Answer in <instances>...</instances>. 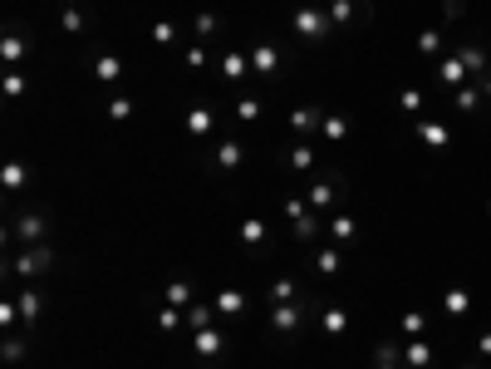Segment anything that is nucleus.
I'll list each match as a JSON object with an SVG mask.
<instances>
[{"label": "nucleus", "mask_w": 491, "mask_h": 369, "mask_svg": "<svg viewBox=\"0 0 491 369\" xmlns=\"http://www.w3.org/2000/svg\"><path fill=\"white\" fill-rule=\"evenodd\" d=\"M305 295L300 300H285V305H270V330H276V340H295L305 330Z\"/></svg>", "instance_id": "1"}, {"label": "nucleus", "mask_w": 491, "mask_h": 369, "mask_svg": "<svg viewBox=\"0 0 491 369\" xmlns=\"http://www.w3.org/2000/svg\"><path fill=\"white\" fill-rule=\"evenodd\" d=\"M54 266V251L49 246H20L15 256H10V276H20V281H35V276H44Z\"/></svg>", "instance_id": "2"}, {"label": "nucleus", "mask_w": 491, "mask_h": 369, "mask_svg": "<svg viewBox=\"0 0 491 369\" xmlns=\"http://www.w3.org/2000/svg\"><path fill=\"white\" fill-rule=\"evenodd\" d=\"M285 217H290V237H295L300 246H310V241L319 237V217H314V207H310V202L285 197Z\"/></svg>", "instance_id": "3"}, {"label": "nucleus", "mask_w": 491, "mask_h": 369, "mask_svg": "<svg viewBox=\"0 0 491 369\" xmlns=\"http://www.w3.org/2000/svg\"><path fill=\"white\" fill-rule=\"evenodd\" d=\"M25 55H30V30H25V25H6V40H0V65L15 69V65H25Z\"/></svg>", "instance_id": "4"}, {"label": "nucleus", "mask_w": 491, "mask_h": 369, "mask_svg": "<svg viewBox=\"0 0 491 369\" xmlns=\"http://www.w3.org/2000/svg\"><path fill=\"white\" fill-rule=\"evenodd\" d=\"M44 212H20L15 217V227H10V241L15 246H44Z\"/></svg>", "instance_id": "5"}, {"label": "nucleus", "mask_w": 491, "mask_h": 369, "mask_svg": "<svg viewBox=\"0 0 491 369\" xmlns=\"http://www.w3.org/2000/svg\"><path fill=\"white\" fill-rule=\"evenodd\" d=\"M246 55H251V69H256L260 79H276V74H280V65H285V60H280V49L270 44V40H256Z\"/></svg>", "instance_id": "6"}, {"label": "nucleus", "mask_w": 491, "mask_h": 369, "mask_svg": "<svg viewBox=\"0 0 491 369\" xmlns=\"http://www.w3.org/2000/svg\"><path fill=\"white\" fill-rule=\"evenodd\" d=\"M241 163H246V143H241V138L211 143V168H216V173H236Z\"/></svg>", "instance_id": "7"}, {"label": "nucleus", "mask_w": 491, "mask_h": 369, "mask_svg": "<svg viewBox=\"0 0 491 369\" xmlns=\"http://www.w3.org/2000/svg\"><path fill=\"white\" fill-rule=\"evenodd\" d=\"M290 20H295V35L300 40H324V35H330V15L314 10V6H300Z\"/></svg>", "instance_id": "8"}, {"label": "nucleus", "mask_w": 491, "mask_h": 369, "mask_svg": "<svg viewBox=\"0 0 491 369\" xmlns=\"http://www.w3.org/2000/svg\"><path fill=\"white\" fill-rule=\"evenodd\" d=\"M339 192H344V182H339L334 173H324L319 182H310V192H305V202L314 207V212H324V207H334V202H339Z\"/></svg>", "instance_id": "9"}, {"label": "nucleus", "mask_w": 491, "mask_h": 369, "mask_svg": "<svg viewBox=\"0 0 491 369\" xmlns=\"http://www.w3.org/2000/svg\"><path fill=\"white\" fill-rule=\"evenodd\" d=\"M192 354H197V359H222V354H226V335L216 330V325L192 330Z\"/></svg>", "instance_id": "10"}, {"label": "nucleus", "mask_w": 491, "mask_h": 369, "mask_svg": "<svg viewBox=\"0 0 491 369\" xmlns=\"http://www.w3.org/2000/svg\"><path fill=\"white\" fill-rule=\"evenodd\" d=\"M0 187H6V192H25L30 187V163H25V157H10V163L0 168Z\"/></svg>", "instance_id": "11"}, {"label": "nucleus", "mask_w": 491, "mask_h": 369, "mask_svg": "<svg viewBox=\"0 0 491 369\" xmlns=\"http://www.w3.org/2000/svg\"><path fill=\"white\" fill-rule=\"evenodd\" d=\"M265 241H270V227H265L260 217H246V222H241V246L256 256V251H265Z\"/></svg>", "instance_id": "12"}, {"label": "nucleus", "mask_w": 491, "mask_h": 369, "mask_svg": "<svg viewBox=\"0 0 491 369\" xmlns=\"http://www.w3.org/2000/svg\"><path fill=\"white\" fill-rule=\"evenodd\" d=\"M216 128V109H206V103H192V109H187V133L192 138H206Z\"/></svg>", "instance_id": "13"}, {"label": "nucleus", "mask_w": 491, "mask_h": 369, "mask_svg": "<svg viewBox=\"0 0 491 369\" xmlns=\"http://www.w3.org/2000/svg\"><path fill=\"white\" fill-rule=\"evenodd\" d=\"M15 305H20V320H25V325H35L39 315H44V295H39V291H30V286L15 295Z\"/></svg>", "instance_id": "14"}, {"label": "nucleus", "mask_w": 491, "mask_h": 369, "mask_svg": "<svg viewBox=\"0 0 491 369\" xmlns=\"http://www.w3.org/2000/svg\"><path fill=\"white\" fill-rule=\"evenodd\" d=\"M93 79H98V84H118V79H123V60H118V55H98V60H93Z\"/></svg>", "instance_id": "15"}, {"label": "nucleus", "mask_w": 491, "mask_h": 369, "mask_svg": "<svg viewBox=\"0 0 491 369\" xmlns=\"http://www.w3.org/2000/svg\"><path fill=\"white\" fill-rule=\"evenodd\" d=\"M246 69H251V55H236V49H226V55H222V79H226V84L246 79Z\"/></svg>", "instance_id": "16"}, {"label": "nucleus", "mask_w": 491, "mask_h": 369, "mask_svg": "<svg viewBox=\"0 0 491 369\" xmlns=\"http://www.w3.org/2000/svg\"><path fill=\"white\" fill-rule=\"evenodd\" d=\"M330 237H334V246H344V241L359 237V222H354L349 212H339V217H330Z\"/></svg>", "instance_id": "17"}, {"label": "nucleus", "mask_w": 491, "mask_h": 369, "mask_svg": "<svg viewBox=\"0 0 491 369\" xmlns=\"http://www.w3.org/2000/svg\"><path fill=\"white\" fill-rule=\"evenodd\" d=\"M285 300H300V281H290V276L265 291V305H285Z\"/></svg>", "instance_id": "18"}, {"label": "nucleus", "mask_w": 491, "mask_h": 369, "mask_svg": "<svg viewBox=\"0 0 491 369\" xmlns=\"http://www.w3.org/2000/svg\"><path fill=\"white\" fill-rule=\"evenodd\" d=\"M211 305L222 310V315H241V310H246V291H236V286H231V291H216Z\"/></svg>", "instance_id": "19"}, {"label": "nucleus", "mask_w": 491, "mask_h": 369, "mask_svg": "<svg viewBox=\"0 0 491 369\" xmlns=\"http://www.w3.org/2000/svg\"><path fill=\"white\" fill-rule=\"evenodd\" d=\"M162 305H177V310H187L192 305V281H168V295H162Z\"/></svg>", "instance_id": "20"}, {"label": "nucleus", "mask_w": 491, "mask_h": 369, "mask_svg": "<svg viewBox=\"0 0 491 369\" xmlns=\"http://www.w3.org/2000/svg\"><path fill=\"white\" fill-rule=\"evenodd\" d=\"M216 305H187V330H206V325H216Z\"/></svg>", "instance_id": "21"}, {"label": "nucleus", "mask_w": 491, "mask_h": 369, "mask_svg": "<svg viewBox=\"0 0 491 369\" xmlns=\"http://www.w3.org/2000/svg\"><path fill=\"white\" fill-rule=\"evenodd\" d=\"M285 163H290L295 173H310V168H314V148H310V143H290V153H285Z\"/></svg>", "instance_id": "22"}, {"label": "nucleus", "mask_w": 491, "mask_h": 369, "mask_svg": "<svg viewBox=\"0 0 491 369\" xmlns=\"http://www.w3.org/2000/svg\"><path fill=\"white\" fill-rule=\"evenodd\" d=\"M349 330V310L344 305H324V335H344Z\"/></svg>", "instance_id": "23"}, {"label": "nucleus", "mask_w": 491, "mask_h": 369, "mask_svg": "<svg viewBox=\"0 0 491 369\" xmlns=\"http://www.w3.org/2000/svg\"><path fill=\"white\" fill-rule=\"evenodd\" d=\"M192 35H197V40H216V35H222V15H211V10H202V15L192 20Z\"/></svg>", "instance_id": "24"}, {"label": "nucleus", "mask_w": 491, "mask_h": 369, "mask_svg": "<svg viewBox=\"0 0 491 369\" xmlns=\"http://www.w3.org/2000/svg\"><path fill=\"white\" fill-rule=\"evenodd\" d=\"M84 25H89V15H84L79 6H64V10H60V30H64V35H84Z\"/></svg>", "instance_id": "25"}, {"label": "nucleus", "mask_w": 491, "mask_h": 369, "mask_svg": "<svg viewBox=\"0 0 491 369\" xmlns=\"http://www.w3.org/2000/svg\"><path fill=\"white\" fill-rule=\"evenodd\" d=\"M314 271H319V276H334V271H339V246H319V251H314Z\"/></svg>", "instance_id": "26"}, {"label": "nucleus", "mask_w": 491, "mask_h": 369, "mask_svg": "<svg viewBox=\"0 0 491 369\" xmlns=\"http://www.w3.org/2000/svg\"><path fill=\"white\" fill-rule=\"evenodd\" d=\"M25 89H30V74H25L20 65H15V69H6V98H20Z\"/></svg>", "instance_id": "27"}, {"label": "nucleus", "mask_w": 491, "mask_h": 369, "mask_svg": "<svg viewBox=\"0 0 491 369\" xmlns=\"http://www.w3.org/2000/svg\"><path fill=\"white\" fill-rule=\"evenodd\" d=\"M314 123H324V109H295L290 114V128H300V133H310Z\"/></svg>", "instance_id": "28"}, {"label": "nucleus", "mask_w": 491, "mask_h": 369, "mask_svg": "<svg viewBox=\"0 0 491 369\" xmlns=\"http://www.w3.org/2000/svg\"><path fill=\"white\" fill-rule=\"evenodd\" d=\"M418 133H422V143H432L438 153L447 148V128H443V123H418Z\"/></svg>", "instance_id": "29"}, {"label": "nucleus", "mask_w": 491, "mask_h": 369, "mask_svg": "<svg viewBox=\"0 0 491 369\" xmlns=\"http://www.w3.org/2000/svg\"><path fill=\"white\" fill-rule=\"evenodd\" d=\"M438 74H443V84L452 89V84H462V74H467V65H462V60L452 55V60H443V69H438Z\"/></svg>", "instance_id": "30"}, {"label": "nucleus", "mask_w": 491, "mask_h": 369, "mask_svg": "<svg viewBox=\"0 0 491 369\" xmlns=\"http://www.w3.org/2000/svg\"><path fill=\"white\" fill-rule=\"evenodd\" d=\"M403 354H408V364H413V369H427V364H432V350H427L422 340H413V345H408Z\"/></svg>", "instance_id": "31"}, {"label": "nucleus", "mask_w": 491, "mask_h": 369, "mask_svg": "<svg viewBox=\"0 0 491 369\" xmlns=\"http://www.w3.org/2000/svg\"><path fill=\"white\" fill-rule=\"evenodd\" d=\"M152 40H157V44H177V40H182V30H177L172 20H157V25H152Z\"/></svg>", "instance_id": "32"}, {"label": "nucleus", "mask_w": 491, "mask_h": 369, "mask_svg": "<svg viewBox=\"0 0 491 369\" xmlns=\"http://www.w3.org/2000/svg\"><path fill=\"white\" fill-rule=\"evenodd\" d=\"M182 315H187V310H177V305H162V310H157V330H177V325H182Z\"/></svg>", "instance_id": "33"}, {"label": "nucleus", "mask_w": 491, "mask_h": 369, "mask_svg": "<svg viewBox=\"0 0 491 369\" xmlns=\"http://www.w3.org/2000/svg\"><path fill=\"white\" fill-rule=\"evenodd\" d=\"M108 119H114V123H128V119H133V98H108Z\"/></svg>", "instance_id": "34"}, {"label": "nucleus", "mask_w": 491, "mask_h": 369, "mask_svg": "<svg viewBox=\"0 0 491 369\" xmlns=\"http://www.w3.org/2000/svg\"><path fill=\"white\" fill-rule=\"evenodd\" d=\"M236 119H241V123H256V119H260V98H251V94H246V98L236 103Z\"/></svg>", "instance_id": "35"}, {"label": "nucleus", "mask_w": 491, "mask_h": 369, "mask_svg": "<svg viewBox=\"0 0 491 369\" xmlns=\"http://www.w3.org/2000/svg\"><path fill=\"white\" fill-rule=\"evenodd\" d=\"M457 60H462V65H467V74H472V69H481V65H486V55H481V49H476V44H467V49H457Z\"/></svg>", "instance_id": "36"}, {"label": "nucleus", "mask_w": 491, "mask_h": 369, "mask_svg": "<svg viewBox=\"0 0 491 369\" xmlns=\"http://www.w3.org/2000/svg\"><path fill=\"white\" fill-rule=\"evenodd\" d=\"M344 133H349V119H339V114L324 119V138H330V143H334V138H344Z\"/></svg>", "instance_id": "37"}, {"label": "nucleus", "mask_w": 491, "mask_h": 369, "mask_svg": "<svg viewBox=\"0 0 491 369\" xmlns=\"http://www.w3.org/2000/svg\"><path fill=\"white\" fill-rule=\"evenodd\" d=\"M443 305H447V315H467V305H472V300H467V291H447V300H443Z\"/></svg>", "instance_id": "38"}, {"label": "nucleus", "mask_w": 491, "mask_h": 369, "mask_svg": "<svg viewBox=\"0 0 491 369\" xmlns=\"http://www.w3.org/2000/svg\"><path fill=\"white\" fill-rule=\"evenodd\" d=\"M398 103H403V114H418V109H422V94H418V89H403Z\"/></svg>", "instance_id": "39"}, {"label": "nucleus", "mask_w": 491, "mask_h": 369, "mask_svg": "<svg viewBox=\"0 0 491 369\" xmlns=\"http://www.w3.org/2000/svg\"><path fill=\"white\" fill-rule=\"evenodd\" d=\"M6 359H10V364H15V359H25V345H20L15 335H6Z\"/></svg>", "instance_id": "40"}, {"label": "nucleus", "mask_w": 491, "mask_h": 369, "mask_svg": "<svg viewBox=\"0 0 491 369\" xmlns=\"http://www.w3.org/2000/svg\"><path fill=\"white\" fill-rule=\"evenodd\" d=\"M457 109H462V114L476 109V89H462V94H457Z\"/></svg>", "instance_id": "41"}, {"label": "nucleus", "mask_w": 491, "mask_h": 369, "mask_svg": "<svg viewBox=\"0 0 491 369\" xmlns=\"http://www.w3.org/2000/svg\"><path fill=\"white\" fill-rule=\"evenodd\" d=\"M330 20H349V0H330Z\"/></svg>", "instance_id": "42"}, {"label": "nucleus", "mask_w": 491, "mask_h": 369, "mask_svg": "<svg viewBox=\"0 0 491 369\" xmlns=\"http://www.w3.org/2000/svg\"><path fill=\"white\" fill-rule=\"evenodd\" d=\"M202 65H206V49L192 44V49H187V69H202Z\"/></svg>", "instance_id": "43"}, {"label": "nucleus", "mask_w": 491, "mask_h": 369, "mask_svg": "<svg viewBox=\"0 0 491 369\" xmlns=\"http://www.w3.org/2000/svg\"><path fill=\"white\" fill-rule=\"evenodd\" d=\"M438 44H443V35H422V40H418V49H422V55H432Z\"/></svg>", "instance_id": "44"}, {"label": "nucleus", "mask_w": 491, "mask_h": 369, "mask_svg": "<svg viewBox=\"0 0 491 369\" xmlns=\"http://www.w3.org/2000/svg\"><path fill=\"white\" fill-rule=\"evenodd\" d=\"M476 350H481V354H491V335H481V340H476Z\"/></svg>", "instance_id": "45"}, {"label": "nucleus", "mask_w": 491, "mask_h": 369, "mask_svg": "<svg viewBox=\"0 0 491 369\" xmlns=\"http://www.w3.org/2000/svg\"><path fill=\"white\" fill-rule=\"evenodd\" d=\"M486 94H491V74H486Z\"/></svg>", "instance_id": "46"}]
</instances>
